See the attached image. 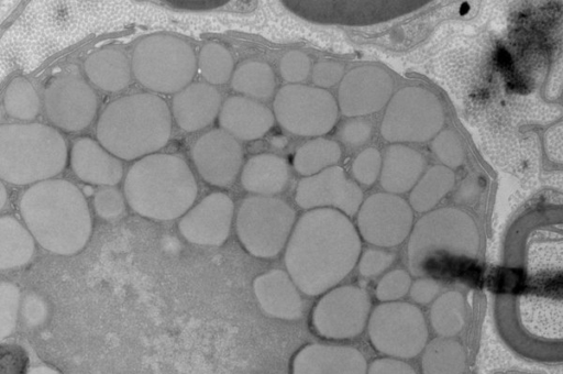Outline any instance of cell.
Returning a JSON list of instances; mask_svg holds the SVG:
<instances>
[{
	"instance_id": "obj_1",
	"label": "cell",
	"mask_w": 563,
	"mask_h": 374,
	"mask_svg": "<svg viewBox=\"0 0 563 374\" xmlns=\"http://www.w3.org/2000/svg\"><path fill=\"white\" fill-rule=\"evenodd\" d=\"M509 265L497 299L500 328L518 351L555 359L562 343L561 238L532 237Z\"/></svg>"
},
{
	"instance_id": "obj_2",
	"label": "cell",
	"mask_w": 563,
	"mask_h": 374,
	"mask_svg": "<svg viewBox=\"0 0 563 374\" xmlns=\"http://www.w3.org/2000/svg\"><path fill=\"white\" fill-rule=\"evenodd\" d=\"M361 239L344 213L311 209L295 224L286 243L287 273L306 295H320L338 285L354 268Z\"/></svg>"
},
{
	"instance_id": "obj_3",
	"label": "cell",
	"mask_w": 563,
	"mask_h": 374,
	"mask_svg": "<svg viewBox=\"0 0 563 374\" xmlns=\"http://www.w3.org/2000/svg\"><path fill=\"white\" fill-rule=\"evenodd\" d=\"M20 212L33 239L47 251L71 255L87 244L92 229L84 194L65 179L33 184L23 194Z\"/></svg>"
},
{
	"instance_id": "obj_4",
	"label": "cell",
	"mask_w": 563,
	"mask_h": 374,
	"mask_svg": "<svg viewBox=\"0 0 563 374\" xmlns=\"http://www.w3.org/2000/svg\"><path fill=\"white\" fill-rule=\"evenodd\" d=\"M172 114L165 100L148 92L110 102L100 114L96 134L109 153L121 160L142 158L166 145Z\"/></svg>"
},
{
	"instance_id": "obj_5",
	"label": "cell",
	"mask_w": 563,
	"mask_h": 374,
	"mask_svg": "<svg viewBox=\"0 0 563 374\" xmlns=\"http://www.w3.org/2000/svg\"><path fill=\"white\" fill-rule=\"evenodd\" d=\"M198 187L187 163L173 154H150L139 158L124 180V196L142 217L167 221L185 215Z\"/></svg>"
},
{
	"instance_id": "obj_6",
	"label": "cell",
	"mask_w": 563,
	"mask_h": 374,
	"mask_svg": "<svg viewBox=\"0 0 563 374\" xmlns=\"http://www.w3.org/2000/svg\"><path fill=\"white\" fill-rule=\"evenodd\" d=\"M62 134L42 123L0 125V179L36 184L58 175L67 163Z\"/></svg>"
},
{
	"instance_id": "obj_7",
	"label": "cell",
	"mask_w": 563,
	"mask_h": 374,
	"mask_svg": "<svg viewBox=\"0 0 563 374\" xmlns=\"http://www.w3.org/2000/svg\"><path fill=\"white\" fill-rule=\"evenodd\" d=\"M478 249V229L467 212L453 207L435 209L413 227L408 242L409 268L422 275L438 257L474 258Z\"/></svg>"
},
{
	"instance_id": "obj_8",
	"label": "cell",
	"mask_w": 563,
	"mask_h": 374,
	"mask_svg": "<svg viewBox=\"0 0 563 374\" xmlns=\"http://www.w3.org/2000/svg\"><path fill=\"white\" fill-rule=\"evenodd\" d=\"M131 69L145 88L176 94L192 80L197 58L191 46L179 37L154 34L134 47Z\"/></svg>"
},
{
	"instance_id": "obj_9",
	"label": "cell",
	"mask_w": 563,
	"mask_h": 374,
	"mask_svg": "<svg viewBox=\"0 0 563 374\" xmlns=\"http://www.w3.org/2000/svg\"><path fill=\"white\" fill-rule=\"evenodd\" d=\"M296 213L284 200L273 196H250L240 205L236 233L249 253L273 257L286 245Z\"/></svg>"
},
{
	"instance_id": "obj_10",
	"label": "cell",
	"mask_w": 563,
	"mask_h": 374,
	"mask_svg": "<svg viewBox=\"0 0 563 374\" xmlns=\"http://www.w3.org/2000/svg\"><path fill=\"white\" fill-rule=\"evenodd\" d=\"M444 122L440 100L421 87H405L390 99L380 127L388 142H424L435 136Z\"/></svg>"
},
{
	"instance_id": "obj_11",
	"label": "cell",
	"mask_w": 563,
	"mask_h": 374,
	"mask_svg": "<svg viewBox=\"0 0 563 374\" xmlns=\"http://www.w3.org/2000/svg\"><path fill=\"white\" fill-rule=\"evenodd\" d=\"M367 330L373 346L394 359L418 355L428 339L423 314L417 306L404 301H386L376 306Z\"/></svg>"
},
{
	"instance_id": "obj_12",
	"label": "cell",
	"mask_w": 563,
	"mask_h": 374,
	"mask_svg": "<svg viewBox=\"0 0 563 374\" xmlns=\"http://www.w3.org/2000/svg\"><path fill=\"white\" fill-rule=\"evenodd\" d=\"M273 107L278 123L301 136L323 135L331 131L338 119V103L329 91L300 84L282 87Z\"/></svg>"
},
{
	"instance_id": "obj_13",
	"label": "cell",
	"mask_w": 563,
	"mask_h": 374,
	"mask_svg": "<svg viewBox=\"0 0 563 374\" xmlns=\"http://www.w3.org/2000/svg\"><path fill=\"white\" fill-rule=\"evenodd\" d=\"M371 301L357 286L344 285L325 293L312 312L316 331L328 339H350L358 336L367 321Z\"/></svg>"
},
{
	"instance_id": "obj_14",
	"label": "cell",
	"mask_w": 563,
	"mask_h": 374,
	"mask_svg": "<svg viewBox=\"0 0 563 374\" xmlns=\"http://www.w3.org/2000/svg\"><path fill=\"white\" fill-rule=\"evenodd\" d=\"M44 107L55 127L75 132L92 122L98 100L93 89L80 75L64 73L48 80L44 90Z\"/></svg>"
},
{
	"instance_id": "obj_15",
	"label": "cell",
	"mask_w": 563,
	"mask_h": 374,
	"mask_svg": "<svg viewBox=\"0 0 563 374\" xmlns=\"http://www.w3.org/2000/svg\"><path fill=\"white\" fill-rule=\"evenodd\" d=\"M413 222L411 207L401 197L378 193L361 206L357 227L362 238L376 246L400 244L410 233Z\"/></svg>"
},
{
	"instance_id": "obj_16",
	"label": "cell",
	"mask_w": 563,
	"mask_h": 374,
	"mask_svg": "<svg viewBox=\"0 0 563 374\" xmlns=\"http://www.w3.org/2000/svg\"><path fill=\"white\" fill-rule=\"evenodd\" d=\"M295 200L303 209L331 208L353 216L361 207L363 193L343 168L334 165L303 177L297 185Z\"/></svg>"
},
{
	"instance_id": "obj_17",
	"label": "cell",
	"mask_w": 563,
	"mask_h": 374,
	"mask_svg": "<svg viewBox=\"0 0 563 374\" xmlns=\"http://www.w3.org/2000/svg\"><path fill=\"white\" fill-rule=\"evenodd\" d=\"M390 75L377 66H361L341 80L338 101L346 117H362L380 110L391 97Z\"/></svg>"
},
{
	"instance_id": "obj_18",
	"label": "cell",
	"mask_w": 563,
	"mask_h": 374,
	"mask_svg": "<svg viewBox=\"0 0 563 374\" xmlns=\"http://www.w3.org/2000/svg\"><path fill=\"white\" fill-rule=\"evenodd\" d=\"M191 155L200 176L218 187L230 186L243 162L240 143L222 129L201 135L194 144Z\"/></svg>"
},
{
	"instance_id": "obj_19",
	"label": "cell",
	"mask_w": 563,
	"mask_h": 374,
	"mask_svg": "<svg viewBox=\"0 0 563 374\" xmlns=\"http://www.w3.org/2000/svg\"><path fill=\"white\" fill-rule=\"evenodd\" d=\"M234 205L224 193H212L189 209L178 222V230L189 242L218 246L229 237Z\"/></svg>"
},
{
	"instance_id": "obj_20",
	"label": "cell",
	"mask_w": 563,
	"mask_h": 374,
	"mask_svg": "<svg viewBox=\"0 0 563 374\" xmlns=\"http://www.w3.org/2000/svg\"><path fill=\"white\" fill-rule=\"evenodd\" d=\"M366 371L365 356L357 349L312 343L296 354L291 374H366Z\"/></svg>"
},
{
	"instance_id": "obj_21",
	"label": "cell",
	"mask_w": 563,
	"mask_h": 374,
	"mask_svg": "<svg viewBox=\"0 0 563 374\" xmlns=\"http://www.w3.org/2000/svg\"><path fill=\"white\" fill-rule=\"evenodd\" d=\"M218 117L223 131L245 141L261 139L275 122L274 113L266 106L244 96L227 98Z\"/></svg>"
},
{
	"instance_id": "obj_22",
	"label": "cell",
	"mask_w": 563,
	"mask_h": 374,
	"mask_svg": "<svg viewBox=\"0 0 563 374\" xmlns=\"http://www.w3.org/2000/svg\"><path fill=\"white\" fill-rule=\"evenodd\" d=\"M220 108L221 97L213 86L194 82L175 94L172 111L181 130L194 132L212 123Z\"/></svg>"
},
{
	"instance_id": "obj_23",
	"label": "cell",
	"mask_w": 563,
	"mask_h": 374,
	"mask_svg": "<svg viewBox=\"0 0 563 374\" xmlns=\"http://www.w3.org/2000/svg\"><path fill=\"white\" fill-rule=\"evenodd\" d=\"M70 165L78 178L92 185L114 186L123 175L121 161L87 136L74 142Z\"/></svg>"
},
{
	"instance_id": "obj_24",
	"label": "cell",
	"mask_w": 563,
	"mask_h": 374,
	"mask_svg": "<svg viewBox=\"0 0 563 374\" xmlns=\"http://www.w3.org/2000/svg\"><path fill=\"white\" fill-rule=\"evenodd\" d=\"M253 289L260 306L267 315L286 320L301 316L302 299L287 272L271 270L257 276Z\"/></svg>"
},
{
	"instance_id": "obj_25",
	"label": "cell",
	"mask_w": 563,
	"mask_h": 374,
	"mask_svg": "<svg viewBox=\"0 0 563 374\" xmlns=\"http://www.w3.org/2000/svg\"><path fill=\"white\" fill-rule=\"evenodd\" d=\"M426 166L423 155L402 145H390L382 160L380 185L389 194L410 190L422 175Z\"/></svg>"
},
{
	"instance_id": "obj_26",
	"label": "cell",
	"mask_w": 563,
	"mask_h": 374,
	"mask_svg": "<svg viewBox=\"0 0 563 374\" xmlns=\"http://www.w3.org/2000/svg\"><path fill=\"white\" fill-rule=\"evenodd\" d=\"M289 179L287 162L275 154L254 155L245 163L241 174L244 189L257 196H274L284 190Z\"/></svg>"
},
{
	"instance_id": "obj_27",
	"label": "cell",
	"mask_w": 563,
	"mask_h": 374,
	"mask_svg": "<svg viewBox=\"0 0 563 374\" xmlns=\"http://www.w3.org/2000/svg\"><path fill=\"white\" fill-rule=\"evenodd\" d=\"M85 72L92 84L102 90L115 92L125 88L131 79V64L118 48L106 47L90 54Z\"/></svg>"
},
{
	"instance_id": "obj_28",
	"label": "cell",
	"mask_w": 563,
	"mask_h": 374,
	"mask_svg": "<svg viewBox=\"0 0 563 374\" xmlns=\"http://www.w3.org/2000/svg\"><path fill=\"white\" fill-rule=\"evenodd\" d=\"M34 251L35 243L30 231L13 217H0V270L26 264Z\"/></svg>"
},
{
	"instance_id": "obj_29",
	"label": "cell",
	"mask_w": 563,
	"mask_h": 374,
	"mask_svg": "<svg viewBox=\"0 0 563 374\" xmlns=\"http://www.w3.org/2000/svg\"><path fill=\"white\" fill-rule=\"evenodd\" d=\"M422 374H464L466 354L462 344L450 338H435L424 348Z\"/></svg>"
},
{
	"instance_id": "obj_30",
	"label": "cell",
	"mask_w": 563,
	"mask_h": 374,
	"mask_svg": "<svg viewBox=\"0 0 563 374\" xmlns=\"http://www.w3.org/2000/svg\"><path fill=\"white\" fill-rule=\"evenodd\" d=\"M455 175L444 165L429 168L412 187L409 195L411 208L418 212L431 210L453 188Z\"/></svg>"
},
{
	"instance_id": "obj_31",
	"label": "cell",
	"mask_w": 563,
	"mask_h": 374,
	"mask_svg": "<svg viewBox=\"0 0 563 374\" xmlns=\"http://www.w3.org/2000/svg\"><path fill=\"white\" fill-rule=\"evenodd\" d=\"M233 90L244 97L266 99L275 89V75L272 67L263 62L250 61L241 64L231 78Z\"/></svg>"
},
{
	"instance_id": "obj_32",
	"label": "cell",
	"mask_w": 563,
	"mask_h": 374,
	"mask_svg": "<svg viewBox=\"0 0 563 374\" xmlns=\"http://www.w3.org/2000/svg\"><path fill=\"white\" fill-rule=\"evenodd\" d=\"M340 158L341 147L336 142L316 138L298 147L294 156V167L307 177L334 166Z\"/></svg>"
},
{
	"instance_id": "obj_33",
	"label": "cell",
	"mask_w": 563,
	"mask_h": 374,
	"mask_svg": "<svg viewBox=\"0 0 563 374\" xmlns=\"http://www.w3.org/2000/svg\"><path fill=\"white\" fill-rule=\"evenodd\" d=\"M430 321L433 330L444 338L457 334L465 324V300L457 290L439 296L431 306Z\"/></svg>"
},
{
	"instance_id": "obj_34",
	"label": "cell",
	"mask_w": 563,
	"mask_h": 374,
	"mask_svg": "<svg viewBox=\"0 0 563 374\" xmlns=\"http://www.w3.org/2000/svg\"><path fill=\"white\" fill-rule=\"evenodd\" d=\"M3 103L7 113L19 120H32L40 111L38 95L23 77H16L8 85Z\"/></svg>"
},
{
	"instance_id": "obj_35",
	"label": "cell",
	"mask_w": 563,
	"mask_h": 374,
	"mask_svg": "<svg viewBox=\"0 0 563 374\" xmlns=\"http://www.w3.org/2000/svg\"><path fill=\"white\" fill-rule=\"evenodd\" d=\"M231 53L218 43H207L198 57V69L209 85H221L229 80L233 72Z\"/></svg>"
},
{
	"instance_id": "obj_36",
	"label": "cell",
	"mask_w": 563,
	"mask_h": 374,
	"mask_svg": "<svg viewBox=\"0 0 563 374\" xmlns=\"http://www.w3.org/2000/svg\"><path fill=\"white\" fill-rule=\"evenodd\" d=\"M21 295L16 285L0 282V341L14 330L20 310Z\"/></svg>"
},
{
	"instance_id": "obj_37",
	"label": "cell",
	"mask_w": 563,
	"mask_h": 374,
	"mask_svg": "<svg viewBox=\"0 0 563 374\" xmlns=\"http://www.w3.org/2000/svg\"><path fill=\"white\" fill-rule=\"evenodd\" d=\"M431 151L449 168L459 167L465 158L462 142L452 130L438 133L431 143Z\"/></svg>"
},
{
	"instance_id": "obj_38",
	"label": "cell",
	"mask_w": 563,
	"mask_h": 374,
	"mask_svg": "<svg viewBox=\"0 0 563 374\" xmlns=\"http://www.w3.org/2000/svg\"><path fill=\"white\" fill-rule=\"evenodd\" d=\"M411 286L410 275L404 270H394L378 282L375 294L382 301H393L404 297Z\"/></svg>"
},
{
	"instance_id": "obj_39",
	"label": "cell",
	"mask_w": 563,
	"mask_h": 374,
	"mask_svg": "<svg viewBox=\"0 0 563 374\" xmlns=\"http://www.w3.org/2000/svg\"><path fill=\"white\" fill-rule=\"evenodd\" d=\"M380 167V153L375 147H367L355 157L352 174L358 183L369 186L377 179Z\"/></svg>"
},
{
	"instance_id": "obj_40",
	"label": "cell",
	"mask_w": 563,
	"mask_h": 374,
	"mask_svg": "<svg viewBox=\"0 0 563 374\" xmlns=\"http://www.w3.org/2000/svg\"><path fill=\"white\" fill-rule=\"evenodd\" d=\"M93 207L99 217L112 220L124 211V199L115 187L103 186L95 194Z\"/></svg>"
},
{
	"instance_id": "obj_41",
	"label": "cell",
	"mask_w": 563,
	"mask_h": 374,
	"mask_svg": "<svg viewBox=\"0 0 563 374\" xmlns=\"http://www.w3.org/2000/svg\"><path fill=\"white\" fill-rule=\"evenodd\" d=\"M282 77L291 84L303 81L311 68V63L307 54L301 51L294 50L287 52L280 59L279 64Z\"/></svg>"
},
{
	"instance_id": "obj_42",
	"label": "cell",
	"mask_w": 563,
	"mask_h": 374,
	"mask_svg": "<svg viewBox=\"0 0 563 374\" xmlns=\"http://www.w3.org/2000/svg\"><path fill=\"white\" fill-rule=\"evenodd\" d=\"M373 125L368 120L353 118L343 122L338 129L341 142L350 147L365 144L372 135Z\"/></svg>"
},
{
	"instance_id": "obj_43",
	"label": "cell",
	"mask_w": 563,
	"mask_h": 374,
	"mask_svg": "<svg viewBox=\"0 0 563 374\" xmlns=\"http://www.w3.org/2000/svg\"><path fill=\"white\" fill-rule=\"evenodd\" d=\"M23 323L29 328L41 326L48 316V307L43 297L36 293H27L20 302Z\"/></svg>"
},
{
	"instance_id": "obj_44",
	"label": "cell",
	"mask_w": 563,
	"mask_h": 374,
	"mask_svg": "<svg viewBox=\"0 0 563 374\" xmlns=\"http://www.w3.org/2000/svg\"><path fill=\"white\" fill-rule=\"evenodd\" d=\"M395 261V254L380 249H367L358 262V271L364 277L383 273Z\"/></svg>"
},
{
	"instance_id": "obj_45",
	"label": "cell",
	"mask_w": 563,
	"mask_h": 374,
	"mask_svg": "<svg viewBox=\"0 0 563 374\" xmlns=\"http://www.w3.org/2000/svg\"><path fill=\"white\" fill-rule=\"evenodd\" d=\"M344 74V66L338 62H319L312 68V81L318 88H328L338 84Z\"/></svg>"
},
{
	"instance_id": "obj_46",
	"label": "cell",
	"mask_w": 563,
	"mask_h": 374,
	"mask_svg": "<svg viewBox=\"0 0 563 374\" xmlns=\"http://www.w3.org/2000/svg\"><path fill=\"white\" fill-rule=\"evenodd\" d=\"M366 374H416V372L404 361L394 358H384L372 362Z\"/></svg>"
},
{
	"instance_id": "obj_47",
	"label": "cell",
	"mask_w": 563,
	"mask_h": 374,
	"mask_svg": "<svg viewBox=\"0 0 563 374\" xmlns=\"http://www.w3.org/2000/svg\"><path fill=\"white\" fill-rule=\"evenodd\" d=\"M409 290L416 302L426 305L438 295L440 284L433 278H420L410 286Z\"/></svg>"
},
{
	"instance_id": "obj_48",
	"label": "cell",
	"mask_w": 563,
	"mask_h": 374,
	"mask_svg": "<svg viewBox=\"0 0 563 374\" xmlns=\"http://www.w3.org/2000/svg\"><path fill=\"white\" fill-rule=\"evenodd\" d=\"M482 193V185L477 177L468 176L459 186L454 193L453 200L459 205L473 204Z\"/></svg>"
},
{
	"instance_id": "obj_49",
	"label": "cell",
	"mask_w": 563,
	"mask_h": 374,
	"mask_svg": "<svg viewBox=\"0 0 563 374\" xmlns=\"http://www.w3.org/2000/svg\"><path fill=\"white\" fill-rule=\"evenodd\" d=\"M544 148L548 157L558 164L562 163V122L551 127L544 134Z\"/></svg>"
},
{
	"instance_id": "obj_50",
	"label": "cell",
	"mask_w": 563,
	"mask_h": 374,
	"mask_svg": "<svg viewBox=\"0 0 563 374\" xmlns=\"http://www.w3.org/2000/svg\"><path fill=\"white\" fill-rule=\"evenodd\" d=\"M27 374H60L57 370L54 367H51L48 365H38L32 367Z\"/></svg>"
},
{
	"instance_id": "obj_51",
	"label": "cell",
	"mask_w": 563,
	"mask_h": 374,
	"mask_svg": "<svg viewBox=\"0 0 563 374\" xmlns=\"http://www.w3.org/2000/svg\"><path fill=\"white\" fill-rule=\"evenodd\" d=\"M7 198H8L7 189L0 179V209H2L3 206L5 205Z\"/></svg>"
},
{
	"instance_id": "obj_52",
	"label": "cell",
	"mask_w": 563,
	"mask_h": 374,
	"mask_svg": "<svg viewBox=\"0 0 563 374\" xmlns=\"http://www.w3.org/2000/svg\"><path fill=\"white\" fill-rule=\"evenodd\" d=\"M2 120V111H1V108H0V122Z\"/></svg>"
}]
</instances>
